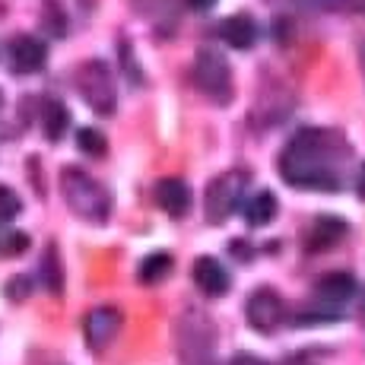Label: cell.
<instances>
[{
    "instance_id": "cell-24",
    "label": "cell",
    "mask_w": 365,
    "mask_h": 365,
    "mask_svg": "<svg viewBox=\"0 0 365 365\" xmlns=\"http://www.w3.org/2000/svg\"><path fill=\"white\" fill-rule=\"evenodd\" d=\"M362 6H365V0H362Z\"/></svg>"
},
{
    "instance_id": "cell-5",
    "label": "cell",
    "mask_w": 365,
    "mask_h": 365,
    "mask_svg": "<svg viewBox=\"0 0 365 365\" xmlns=\"http://www.w3.org/2000/svg\"><path fill=\"white\" fill-rule=\"evenodd\" d=\"M245 185H248V175L232 168V172L220 175V178L210 181L207 187V200H203V207H207V220L210 222H222L229 220V213L238 207V200H242L245 194Z\"/></svg>"
},
{
    "instance_id": "cell-9",
    "label": "cell",
    "mask_w": 365,
    "mask_h": 365,
    "mask_svg": "<svg viewBox=\"0 0 365 365\" xmlns=\"http://www.w3.org/2000/svg\"><path fill=\"white\" fill-rule=\"evenodd\" d=\"M194 283L200 286L207 296H222V292H229V273L226 267H222L216 257H197L194 261Z\"/></svg>"
},
{
    "instance_id": "cell-18",
    "label": "cell",
    "mask_w": 365,
    "mask_h": 365,
    "mask_svg": "<svg viewBox=\"0 0 365 365\" xmlns=\"http://www.w3.org/2000/svg\"><path fill=\"white\" fill-rule=\"evenodd\" d=\"M41 273H45V283L51 292H61V261H58V251L48 248L45 264H41Z\"/></svg>"
},
{
    "instance_id": "cell-20",
    "label": "cell",
    "mask_w": 365,
    "mask_h": 365,
    "mask_svg": "<svg viewBox=\"0 0 365 365\" xmlns=\"http://www.w3.org/2000/svg\"><path fill=\"white\" fill-rule=\"evenodd\" d=\"M302 4L314 6V10H318V6H321V10H327V6H336V4H343V0H302Z\"/></svg>"
},
{
    "instance_id": "cell-1",
    "label": "cell",
    "mask_w": 365,
    "mask_h": 365,
    "mask_svg": "<svg viewBox=\"0 0 365 365\" xmlns=\"http://www.w3.org/2000/svg\"><path fill=\"white\" fill-rule=\"evenodd\" d=\"M349 159V143L336 130H302L289 140L279 159L283 181L292 187H314V191H336L340 187V165Z\"/></svg>"
},
{
    "instance_id": "cell-2",
    "label": "cell",
    "mask_w": 365,
    "mask_h": 365,
    "mask_svg": "<svg viewBox=\"0 0 365 365\" xmlns=\"http://www.w3.org/2000/svg\"><path fill=\"white\" fill-rule=\"evenodd\" d=\"M61 191H64L67 207L73 210L76 216L89 220V222H102L105 216H108V210H111L108 191H105L93 175L83 172V168L67 165L64 172H61Z\"/></svg>"
},
{
    "instance_id": "cell-13",
    "label": "cell",
    "mask_w": 365,
    "mask_h": 365,
    "mask_svg": "<svg viewBox=\"0 0 365 365\" xmlns=\"http://www.w3.org/2000/svg\"><path fill=\"white\" fill-rule=\"evenodd\" d=\"M343 235H346V222L336 220V216H321V220H314L312 232H308V251L334 248Z\"/></svg>"
},
{
    "instance_id": "cell-7",
    "label": "cell",
    "mask_w": 365,
    "mask_h": 365,
    "mask_svg": "<svg viewBox=\"0 0 365 365\" xmlns=\"http://www.w3.org/2000/svg\"><path fill=\"white\" fill-rule=\"evenodd\" d=\"M83 331H86V343L93 349H105L115 334L121 331V312L118 308H96V312L86 314L83 321Z\"/></svg>"
},
{
    "instance_id": "cell-22",
    "label": "cell",
    "mask_w": 365,
    "mask_h": 365,
    "mask_svg": "<svg viewBox=\"0 0 365 365\" xmlns=\"http://www.w3.org/2000/svg\"><path fill=\"white\" fill-rule=\"evenodd\" d=\"M356 191H359V197L365 200V165H362V172H359V185H356Z\"/></svg>"
},
{
    "instance_id": "cell-21",
    "label": "cell",
    "mask_w": 365,
    "mask_h": 365,
    "mask_svg": "<svg viewBox=\"0 0 365 365\" xmlns=\"http://www.w3.org/2000/svg\"><path fill=\"white\" fill-rule=\"evenodd\" d=\"M187 4H191L194 10H210V6H213L216 0H187Z\"/></svg>"
},
{
    "instance_id": "cell-8",
    "label": "cell",
    "mask_w": 365,
    "mask_h": 365,
    "mask_svg": "<svg viewBox=\"0 0 365 365\" xmlns=\"http://www.w3.org/2000/svg\"><path fill=\"white\" fill-rule=\"evenodd\" d=\"M10 61L16 73H35V70L45 67L48 61V45L35 35H16L10 41Z\"/></svg>"
},
{
    "instance_id": "cell-19",
    "label": "cell",
    "mask_w": 365,
    "mask_h": 365,
    "mask_svg": "<svg viewBox=\"0 0 365 365\" xmlns=\"http://www.w3.org/2000/svg\"><path fill=\"white\" fill-rule=\"evenodd\" d=\"M16 213H19V197L10 191V187L0 185V222H10Z\"/></svg>"
},
{
    "instance_id": "cell-3",
    "label": "cell",
    "mask_w": 365,
    "mask_h": 365,
    "mask_svg": "<svg viewBox=\"0 0 365 365\" xmlns=\"http://www.w3.org/2000/svg\"><path fill=\"white\" fill-rule=\"evenodd\" d=\"M76 86H80L83 99L93 105L96 111H102V115H108V111H115V76H111V70L105 61H86V64L80 67V73H76Z\"/></svg>"
},
{
    "instance_id": "cell-23",
    "label": "cell",
    "mask_w": 365,
    "mask_h": 365,
    "mask_svg": "<svg viewBox=\"0 0 365 365\" xmlns=\"http://www.w3.org/2000/svg\"><path fill=\"white\" fill-rule=\"evenodd\" d=\"M362 67H365V45H362Z\"/></svg>"
},
{
    "instance_id": "cell-17",
    "label": "cell",
    "mask_w": 365,
    "mask_h": 365,
    "mask_svg": "<svg viewBox=\"0 0 365 365\" xmlns=\"http://www.w3.org/2000/svg\"><path fill=\"white\" fill-rule=\"evenodd\" d=\"M76 143H80V150L86 153V156H105V150H108V140H105L102 130L96 128H83L80 133H76Z\"/></svg>"
},
{
    "instance_id": "cell-12",
    "label": "cell",
    "mask_w": 365,
    "mask_h": 365,
    "mask_svg": "<svg viewBox=\"0 0 365 365\" xmlns=\"http://www.w3.org/2000/svg\"><path fill=\"white\" fill-rule=\"evenodd\" d=\"M353 292H356V279H353V273H346V270L327 273V277L314 286V296H318L321 302H331V305L346 302Z\"/></svg>"
},
{
    "instance_id": "cell-16",
    "label": "cell",
    "mask_w": 365,
    "mask_h": 365,
    "mask_svg": "<svg viewBox=\"0 0 365 365\" xmlns=\"http://www.w3.org/2000/svg\"><path fill=\"white\" fill-rule=\"evenodd\" d=\"M172 255H165V251H156V255L143 257V264L137 267V277L140 283H159V279L168 277V270H172Z\"/></svg>"
},
{
    "instance_id": "cell-10",
    "label": "cell",
    "mask_w": 365,
    "mask_h": 365,
    "mask_svg": "<svg viewBox=\"0 0 365 365\" xmlns=\"http://www.w3.org/2000/svg\"><path fill=\"white\" fill-rule=\"evenodd\" d=\"M156 203L168 216H181L191 207V191H187V185L181 178H163L156 185Z\"/></svg>"
},
{
    "instance_id": "cell-14",
    "label": "cell",
    "mask_w": 365,
    "mask_h": 365,
    "mask_svg": "<svg viewBox=\"0 0 365 365\" xmlns=\"http://www.w3.org/2000/svg\"><path fill=\"white\" fill-rule=\"evenodd\" d=\"M277 210H279L277 194L257 191L255 197H248V203H245V220H248L251 226H267V222L277 216Z\"/></svg>"
},
{
    "instance_id": "cell-6",
    "label": "cell",
    "mask_w": 365,
    "mask_h": 365,
    "mask_svg": "<svg viewBox=\"0 0 365 365\" xmlns=\"http://www.w3.org/2000/svg\"><path fill=\"white\" fill-rule=\"evenodd\" d=\"M245 312H248V321L255 331L270 334V331H277V324L283 321L286 308H283V299H279L277 289H255Z\"/></svg>"
},
{
    "instance_id": "cell-4",
    "label": "cell",
    "mask_w": 365,
    "mask_h": 365,
    "mask_svg": "<svg viewBox=\"0 0 365 365\" xmlns=\"http://www.w3.org/2000/svg\"><path fill=\"white\" fill-rule=\"evenodd\" d=\"M194 83L210 96L213 102L226 105L232 99V70L220 51H200L194 61Z\"/></svg>"
},
{
    "instance_id": "cell-15",
    "label": "cell",
    "mask_w": 365,
    "mask_h": 365,
    "mask_svg": "<svg viewBox=\"0 0 365 365\" xmlns=\"http://www.w3.org/2000/svg\"><path fill=\"white\" fill-rule=\"evenodd\" d=\"M67 124H70L67 105L58 102V99H48L45 111H41V128H45V137L48 140H61L67 133Z\"/></svg>"
},
{
    "instance_id": "cell-11",
    "label": "cell",
    "mask_w": 365,
    "mask_h": 365,
    "mask_svg": "<svg viewBox=\"0 0 365 365\" xmlns=\"http://www.w3.org/2000/svg\"><path fill=\"white\" fill-rule=\"evenodd\" d=\"M220 35H222V41H226V45L238 48V51H245V48L255 45L257 26H255V19H251V16H242V13H235V16L222 19Z\"/></svg>"
}]
</instances>
